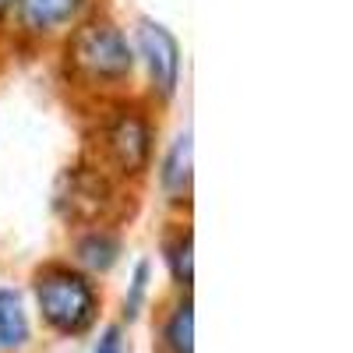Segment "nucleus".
<instances>
[{
    "mask_svg": "<svg viewBox=\"0 0 353 353\" xmlns=\"http://www.w3.org/2000/svg\"><path fill=\"white\" fill-rule=\"evenodd\" d=\"M36 301L46 325L61 336H81L99 311L96 286L71 265H46L36 272Z\"/></svg>",
    "mask_w": 353,
    "mask_h": 353,
    "instance_id": "1",
    "label": "nucleus"
},
{
    "mask_svg": "<svg viewBox=\"0 0 353 353\" xmlns=\"http://www.w3.org/2000/svg\"><path fill=\"white\" fill-rule=\"evenodd\" d=\"M68 64L88 81H124L134 68V53L113 21L92 18L74 28L68 43Z\"/></svg>",
    "mask_w": 353,
    "mask_h": 353,
    "instance_id": "2",
    "label": "nucleus"
},
{
    "mask_svg": "<svg viewBox=\"0 0 353 353\" xmlns=\"http://www.w3.org/2000/svg\"><path fill=\"white\" fill-rule=\"evenodd\" d=\"M113 184L99 166H71L57 176L53 205L74 226H99L113 209Z\"/></svg>",
    "mask_w": 353,
    "mask_h": 353,
    "instance_id": "3",
    "label": "nucleus"
},
{
    "mask_svg": "<svg viewBox=\"0 0 353 353\" xmlns=\"http://www.w3.org/2000/svg\"><path fill=\"white\" fill-rule=\"evenodd\" d=\"M99 149H103L106 166L121 176H138L141 170H149L152 128L145 121V113H138L131 106L113 110L99 124Z\"/></svg>",
    "mask_w": 353,
    "mask_h": 353,
    "instance_id": "4",
    "label": "nucleus"
},
{
    "mask_svg": "<svg viewBox=\"0 0 353 353\" xmlns=\"http://www.w3.org/2000/svg\"><path fill=\"white\" fill-rule=\"evenodd\" d=\"M138 53H141L145 68H149L152 88L163 99H170L176 88V78H181V46H176L173 32L152 18H141L138 21Z\"/></svg>",
    "mask_w": 353,
    "mask_h": 353,
    "instance_id": "5",
    "label": "nucleus"
},
{
    "mask_svg": "<svg viewBox=\"0 0 353 353\" xmlns=\"http://www.w3.org/2000/svg\"><path fill=\"white\" fill-rule=\"evenodd\" d=\"M85 0H18V18L28 32H57L64 28L78 11H81Z\"/></svg>",
    "mask_w": 353,
    "mask_h": 353,
    "instance_id": "6",
    "label": "nucleus"
},
{
    "mask_svg": "<svg viewBox=\"0 0 353 353\" xmlns=\"http://www.w3.org/2000/svg\"><path fill=\"white\" fill-rule=\"evenodd\" d=\"M117 254H121V237L110 233L106 226H92L88 233H81L74 244V258L85 265L88 272H106L113 269Z\"/></svg>",
    "mask_w": 353,
    "mask_h": 353,
    "instance_id": "7",
    "label": "nucleus"
},
{
    "mask_svg": "<svg viewBox=\"0 0 353 353\" xmlns=\"http://www.w3.org/2000/svg\"><path fill=\"white\" fill-rule=\"evenodd\" d=\"M159 181H163V191L170 198H181L191 191V134H176L170 152L163 159V170H159Z\"/></svg>",
    "mask_w": 353,
    "mask_h": 353,
    "instance_id": "8",
    "label": "nucleus"
},
{
    "mask_svg": "<svg viewBox=\"0 0 353 353\" xmlns=\"http://www.w3.org/2000/svg\"><path fill=\"white\" fill-rule=\"evenodd\" d=\"M28 314L21 307V297L14 290H0V346L21 350L28 343Z\"/></svg>",
    "mask_w": 353,
    "mask_h": 353,
    "instance_id": "9",
    "label": "nucleus"
},
{
    "mask_svg": "<svg viewBox=\"0 0 353 353\" xmlns=\"http://www.w3.org/2000/svg\"><path fill=\"white\" fill-rule=\"evenodd\" d=\"M191 336H194V314H191V301L176 304L173 314L166 318V329H163V339L170 346V353H191Z\"/></svg>",
    "mask_w": 353,
    "mask_h": 353,
    "instance_id": "10",
    "label": "nucleus"
},
{
    "mask_svg": "<svg viewBox=\"0 0 353 353\" xmlns=\"http://www.w3.org/2000/svg\"><path fill=\"white\" fill-rule=\"evenodd\" d=\"M170 269H173V279L181 286H191V233H176V241L170 248Z\"/></svg>",
    "mask_w": 353,
    "mask_h": 353,
    "instance_id": "11",
    "label": "nucleus"
},
{
    "mask_svg": "<svg viewBox=\"0 0 353 353\" xmlns=\"http://www.w3.org/2000/svg\"><path fill=\"white\" fill-rule=\"evenodd\" d=\"M145 290H149V265L138 261V265H134V279H131V293H128V301H124L128 318H138L141 301H145Z\"/></svg>",
    "mask_w": 353,
    "mask_h": 353,
    "instance_id": "12",
    "label": "nucleus"
},
{
    "mask_svg": "<svg viewBox=\"0 0 353 353\" xmlns=\"http://www.w3.org/2000/svg\"><path fill=\"white\" fill-rule=\"evenodd\" d=\"M96 353H124V339H121V329L117 325H110L103 336H99V343H96Z\"/></svg>",
    "mask_w": 353,
    "mask_h": 353,
    "instance_id": "13",
    "label": "nucleus"
},
{
    "mask_svg": "<svg viewBox=\"0 0 353 353\" xmlns=\"http://www.w3.org/2000/svg\"><path fill=\"white\" fill-rule=\"evenodd\" d=\"M11 4H14V0H0V14H4V11H8Z\"/></svg>",
    "mask_w": 353,
    "mask_h": 353,
    "instance_id": "14",
    "label": "nucleus"
}]
</instances>
